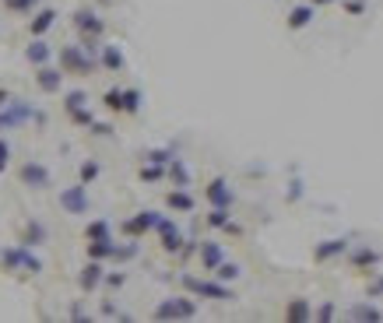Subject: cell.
<instances>
[{
	"instance_id": "19",
	"label": "cell",
	"mask_w": 383,
	"mask_h": 323,
	"mask_svg": "<svg viewBox=\"0 0 383 323\" xmlns=\"http://www.w3.org/2000/svg\"><path fill=\"white\" fill-rule=\"evenodd\" d=\"M222 260H225L222 243H200V267H204V271H218Z\"/></svg>"
},
{
	"instance_id": "39",
	"label": "cell",
	"mask_w": 383,
	"mask_h": 323,
	"mask_svg": "<svg viewBox=\"0 0 383 323\" xmlns=\"http://www.w3.org/2000/svg\"><path fill=\"white\" fill-rule=\"evenodd\" d=\"M345 11H348L351 18H359V14H366V0H345Z\"/></svg>"
},
{
	"instance_id": "6",
	"label": "cell",
	"mask_w": 383,
	"mask_h": 323,
	"mask_svg": "<svg viewBox=\"0 0 383 323\" xmlns=\"http://www.w3.org/2000/svg\"><path fill=\"white\" fill-rule=\"evenodd\" d=\"M71 21H74V28L81 32V39H99V36L106 32V21H102L92 8H78Z\"/></svg>"
},
{
	"instance_id": "38",
	"label": "cell",
	"mask_w": 383,
	"mask_h": 323,
	"mask_svg": "<svg viewBox=\"0 0 383 323\" xmlns=\"http://www.w3.org/2000/svg\"><path fill=\"white\" fill-rule=\"evenodd\" d=\"M176 155H172V148H155V152H148L144 155V162H159V165H169Z\"/></svg>"
},
{
	"instance_id": "13",
	"label": "cell",
	"mask_w": 383,
	"mask_h": 323,
	"mask_svg": "<svg viewBox=\"0 0 383 323\" xmlns=\"http://www.w3.org/2000/svg\"><path fill=\"white\" fill-rule=\"evenodd\" d=\"M348 263H351V271H362V274H369V271H376L380 253H376L373 246H356V250L348 253Z\"/></svg>"
},
{
	"instance_id": "41",
	"label": "cell",
	"mask_w": 383,
	"mask_h": 323,
	"mask_svg": "<svg viewBox=\"0 0 383 323\" xmlns=\"http://www.w3.org/2000/svg\"><path fill=\"white\" fill-rule=\"evenodd\" d=\"M313 320H334V302H323V306L313 313Z\"/></svg>"
},
{
	"instance_id": "27",
	"label": "cell",
	"mask_w": 383,
	"mask_h": 323,
	"mask_svg": "<svg viewBox=\"0 0 383 323\" xmlns=\"http://www.w3.org/2000/svg\"><path fill=\"white\" fill-rule=\"evenodd\" d=\"M348 316L366 323V320H380L383 313H380V306H373V302H359V306H351V309H348Z\"/></svg>"
},
{
	"instance_id": "18",
	"label": "cell",
	"mask_w": 383,
	"mask_h": 323,
	"mask_svg": "<svg viewBox=\"0 0 383 323\" xmlns=\"http://www.w3.org/2000/svg\"><path fill=\"white\" fill-rule=\"evenodd\" d=\"M313 18H316V4H296V8H292V11H288L285 25L292 28V32H299V28L313 25Z\"/></svg>"
},
{
	"instance_id": "45",
	"label": "cell",
	"mask_w": 383,
	"mask_h": 323,
	"mask_svg": "<svg viewBox=\"0 0 383 323\" xmlns=\"http://www.w3.org/2000/svg\"><path fill=\"white\" fill-rule=\"evenodd\" d=\"M303 197V183L296 180V183H292V190H288V200H299Z\"/></svg>"
},
{
	"instance_id": "31",
	"label": "cell",
	"mask_w": 383,
	"mask_h": 323,
	"mask_svg": "<svg viewBox=\"0 0 383 323\" xmlns=\"http://www.w3.org/2000/svg\"><path fill=\"white\" fill-rule=\"evenodd\" d=\"M102 102H106L109 112H124V88H109V92L102 95Z\"/></svg>"
},
{
	"instance_id": "40",
	"label": "cell",
	"mask_w": 383,
	"mask_h": 323,
	"mask_svg": "<svg viewBox=\"0 0 383 323\" xmlns=\"http://www.w3.org/2000/svg\"><path fill=\"white\" fill-rule=\"evenodd\" d=\"M366 291H369V299H380V296H383V274H376V278L369 281Z\"/></svg>"
},
{
	"instance_id": "49",
	"label": "cell",
	"mask_w": 383,
	"mask_h": 323,
	"mask_svg": "<svg viewBox=\"0 0 383 323\" xmlns=\"http://www.w3.org/2000/svg\"><path fill=\"white\" fill-rule=\"evenodd\" d=\"M99 4H102V8H109V4H116V0H99Z\"/></svg>"
},
{
	"instance_id": "8",
	"label": "cell",
	"mask_w": 383,
	"mask_h": 323,
	"mask_svg": "<svg viewBox=\"0 0 383 323\" xmlns=\"http://www.w3.org/2000/svg\"><path fill=\"white\" fill-rule=\"evenodd\" d=\"M18 176H21V183L32 187V190H49V187H53V172H49L43 162H25V165L18 169Z\"/></svg>"
},
{
	"instance_id": "28",
	"label": "cell",
	"mask_w": 383,
	"mask_h": 323,
	"mask_svg": "<svg viewBox=\"0 0 383 323\" xmlns=\"http://www.w3.org/2000/svg\"><path fill=\"white\" fill-rule=\"evenodd\" d=\"M141 106H144V95L137 92V88H124V112H141Z\"/></svg>"
},
{
	"instance_id": "35",
	"label": "cell",
	"mask_w": 383,
	"mask_h": 323,
	"mask_svg": "<svg viewBox=\"0 0 383 323\" xmlns=\"http://www.w3.org/2000/svg\"><path fill=\"white\" fill-rule=\"evenodd\" d=\"M81 106H88V95L81 92V88H78V92H67V95H64V109H67V112H74V109H81Z\"/></svg>"
},
{
	"instance_id": "30",
	"label": "cell",
	"mask_w": 383,
	"mask_h": 323,
	"mask_svg": "<svg viewBox=\"0 0 383 323\" xmlns=\"http://www.w3.org/2000/svg\"><path fill=\"white\" fill-rule=\"evenodd\" d=\"M39 8V0H4V11L11 14H32Z\"/></svg>"
},
{
	"instance_id": "44",
	"label": "cell",
	"mask_w": 383,
	"mask_h": 323,
	"mask_svg": "<svg viewBox=\"0 0 383 323\" xmlns=\"http://www.w3.org/2000/svg\"><path fill=\"white\" fill-rule=\"evenodd\" d=\"M124 281H127V274H106V285L109 288H124Z\"/></svg>"
},
{
	"instance_id": "24",
	"label": "cell",
	"mask_w": 383,
	"mask_h": 323,
	"mask_svg": "<svg viewBox=\"0 0 383 323\" xmlns=\"http://www.w3.org/2000/svg\"><path fill=\"white\" fill-rule=\"evenodd\" d=\"M165 176L172 180V187H190V169H187L183 158H172L169 169H165Z\"/></svg>"
},
{
	"instance_id": "16",
	"label": "cell",
	"mask_w": 383,
	"mask_h": 323,
	"mask_svg": "<svg viewBox=\"0 0 383 323\" xmlns=\"http://www.w3.org/2000/svg\"><path fill=\"white\" fill-rule=\"evenodd\" d=\"M25 60L32 64V67H46V64L53 60V46H46V43H43V36H36L32 43L25 46Z\"/></svg>"
},
{
	"instance_id": "43",
	"label": "cell",
	"mask_w": 383,
	"mask_h": 323,
	"mask_svg": "<svg viewBox=\"0 0 383 323\" xmlns=\"http://www.w3.org/2000/svg\"><path fill=\"white\" fill-rule=\"evenodd\" d=\"M88 130H92L95 137H109V134H113V127H109V123H92Z\"/></svg>"
},
{
	"instance_id": "2",
	"label": "cell",
	"mask_w": 383,
	"mask_h": 323,
	"mask_svg": "<svg viewBox=\"0 0 383 323\" xmlns=\"http://www.w3.org/2000/svg\"><path fill=\"white\" fill-rule=\"evenodd\" d=\"M183 288L197 299H215V302H232L235 299V291L225 281H208V278H194V274H183Z\"/></svg>"
},
{
	"instance_id": "23",
	"label": "cell",
	"mask_w": 383,
	"mask_h": 323,
	"mask_svg": "<svg viewBox=\"0 0 383 323\" xmlns=\"http://www.w3.org/2000/svg\"><path fill=\"white\" fill-rule=\"evenodd\" d=\"M84 239L88 243H99V239H113V225L106 218H95V222H88L84 225Z\"/></svg>"
},
{
	"instance_id": "14",
	"label": "cell",
	"mask_w": 383,
	"mask_h": 323,
	"mask_svg": "<svg viewBox=\"0 0 383 323\" xmlns=\"http://www.w3.org/2000/svg\"><path fill=\"white\" fill-rule=\"evenodd\" d=\"M165 208H169V211H176V215H190V211L197 208V200L190 197V190H187V187H176V190H169V193H165Z\"/></svg>"
},
{
	"instance_id": "3",
	"label": "cell",
	"mask_w": 383,
	"mask_h": 323,
	"mask_svg": "<svg viewBox=\"0 0 383 323\" xmlns=\"http://www.w3.org/2000/svg\"><path fill=\"white\" fill-rule=\"evenodd\" d=\"M60 67H64V74L88 77V74L99 67V60H95V56L88 53L84 46H60Z\"/></svg>"
},
{
	"instance_id": "36",
	"label": "cell",
	"mask_w": 383,
	"mask_h": 323,
	"mask_svg": "<svg viewBox=\"0 0 383 323\" xmlns=\"http://www.w3.org/2000/svg\"><path fill=\"white\" fill-rule=\"evenodd\" d=\"M137 253H141V243H124V246H116L113 260H134Z\"/></svg>"
},
{
	"instance_id": "42",
	"label": "cell",
	"mask_w": 383,
	"mask_h": 323,
	"mask_svg": "<svg viewBox=\"0 0 383 323\" xmlns=\"http://www.w3.org/2000/svg\"><path fill=\"white\" fill-rule=\"evenodd\" d=\"M8 162H11V144H8V141H0V172L8 169Z\"/></svg>"
},
{
	"instance_id": "10",
	"label": "cell",
	"mask_w": 383,
	"mask_h": 323,
	"mask_svg": "<svg viewBox=\"0 0 383 323\" xmlns=\"http://www.w3.org/2000/svg\"><path fill=\"white\" fill-rule=\"evenodd\" d=\"M159 239H162V250L165 253H180L183 250V232H180V225H176L172 218H165L162 215V222H159Z\"/></svg>"
},
{
	"instance_id": "26",
	"label": "cell",
	"mask_w": 383,
	"mask_h": 323,
	"mask_svg": "<svg viewBox=\"0 0 383 323\" xmlns=\"http://www.w3.org/2000/svg\"><path fill=\"white\" fill-rule=\"evenodd\" d=\"M116 253L113 239H99V243H88V260H109Z\"/></svg>"
},
{
	"instance_id": "29",
	"label": "cell",
	"mask_w": 383,
	"mask_h": 323,
	"mask_svg": "<svg viewBox=\"0 0 383 323\" xmlns=\"http://www.w3.org/2000/svg\"><path fill=\"white\" fill-rule=\"evenodd\" d=\"M165 169H169V165H159V162H144V165H141V180H144V183H159L162 176H165Z\"/></svg>"
},
{
	"instance_id": "5",
	"label": "cell",
	"mask_w": 383,
	"mask_h": 323,
	"mask_svg": "<svg viewBox=\"0 0 383 323\" xmlns=\"http://www.w3.org/2000/svg\"><path fill=\"white\" fill-rule=\"evenodd\" d=\"M197 316V302L190 296H176V299H162L155 306V320H194Z\"/></svg>"
},
{
	"instance_id": "1",
	"label": "cell",
	"mask_w": 383,
	"mask_h": 323,
	"mask_svg": "<svg viewBox=\"0 0 383 323\" xmlns=\"http://www.w3.org/2000/svg\"><path fill=\"white\" fill-rule=\"evenodd\" d=\"M0 267L4 271H25V274H39L43 271V260L32 253V246H8L0 250Z\"/></svg>"
},
{
	"instance_id": "9",
	"label": "cell",
	"mask_w": 383,
	"mask_h": 323,
	"mask_svg": "<svg viewBox=\"0 0 383 323\" xmlns=\"http://www.w3.org/2000/svg\"><path fill=\"white\" fill-rule=\"evenodd\" d=\"M60 208L67 215H88V183H78V187L60 190Z\"/></svg>"
},
{
	"instance_id": "17",
	"label": "cell",
	"mask_w": 383,
	"mask_h": 323,
	"mask_svg": "<svg viewBox=\"0 0 383 323\" xmlns=\"http://www.w3.org/2000/svg\"><path fill=\"white\" fill-rule=\"evenodd\" d=\"M106 281V271H102V260H88L84 263V271L78 274V285L84 288V291H95L99 285Z\"/></svg>"
},
{
	"instance_id": "4",
	"label": "cell",
	"mask_w": 383,
	"mask_h": 323,
	"mask_svg": "<svg viewBox=\"0 0 383 323\" xmlns=\"http://www.w3.org/2000/svg\"><path fill=\"white\" fill-rule=\"evenodd\" d=\"M28 120H39L43 123V112H36L28 102H8L4 109H0V134L4 130H14V127H21V123H28Z\"/></svg>"
},
{
	"instance_id": "25",
	"label": "cell",
	"mask_w": 383,
	"mask_h": 323,
	"mask_svg": "<svg viewBox=\"0 0 383 323\" xmlns=\"http://www.w3.org/2000/svg\"><path fill=\"white\" fill-rule=\"evenodd\" d=\"M21 243H25V246H39V243H46V225H43L39 218L25 222V236H21Z\"/></svg>"
},
{
	"instance_id": "37",
	"label": "cell",
	"mask_w": 383,
	"mask_h": 323,
	"mask_svg": "<svg viewBox=\"0 0 383 323\" xmlns=\"http://www.w3.org/2000/svg\"><path fill=\"white\" fill-rule=\"evenodd\" d=\"M71 120H74L78 127H92V123H95V116H92V109H88V106H81V109L71 112Z\"/></svg>"
},
{
	"instance_id": "7",
	"label": "cell",
	"mask_w": 383,
	"mask_h": 323,
	"mask_svg": "<svg viewBox=\"0 0 383 323\" xmlns=\"http://www.w3.org/2000/svg\"><path fill=\"white\" fill-rule=\"evenodd\" d=\"M159 222H162V215H159V211H137L134 218H127V222H124V236L141 239V236H148V232H155V228H159Z\"/></svg>"
},
{
	"instance_id": "20",
	"label": "cell",
	"mask_w": 383,
	"mask_h": 323,
	"mask_svg": "<svg viewBox=\"0 0 383 323\" xmlns=\"http://www.w3.org/2000/svg\"><path fill=\"white\" fill-rule=\"evenodd\" d=\"M53 25H56V11H53V8H39V11L32 14V25H28V28H32V39H36V36H46Z\"/></svg>"
},
{
	"instance_id": "47",
	"label": "cell",
	"mask_w": 383,
	"mask_h": 323,
	"mask_svg": "<svg viewBox=\"0 0 383 323\" xmlns=\"http://www.w3.org/2000/svg\"><path fill=\"white\" fill-rule=\"evenodd\" d=\"M84 316H88V313H84L81 306H74V309H71V320H84Z\"/></svg>"
},
{
	"instance_id": "33",
	"label": "cell",
	"mask_w": 383,
	"mask_h": 323,
	"mask_svg": "<svg viewBox=\"0 0 383 323\" xmlns=\"http://www.w3.org/2000/svg\"><path fill=\"white\" fill-rule=\"evenodd\" d=\"M215 274H218V281H235V278H240V263H232V260H222Z\"/></svg>"
},
{
	"instance_id": "48",
	"label": "cell",
	"mask_w": 383,
	"mask_h": 323,
	"mask_svg": "<svg viewBox=\"0 0 383 323\" xmlns=\"http://www.w3.org/2000/svg\"><path fill=\"white\" fill-rule=\"evenodd\" d=\"M310 4H316V8H327V4H334V0H310Z\"/></svg>"
},
{
	"instance_id": "32",
	"label": "cell",
	"mask_w": 383,
	"mask_h": 323,
	"mask_svg": "<svg viewBox=\"0 0 383 323\" xmlns=\"http://www.w3.org/2000/svg\"><path fill=\"white\" fill-rule=\"evenodd\" d=\"M99 172H102V169H99V162H81L78 180H81V183H95V180H99Z\"/></svg>"
},
{
	"instance_id": "46",
	"label": "cell",
	"mask_w": 383,
	"mask_h": 323,
	"mask_svg": "<svg viewBox=\"0 0 383 323\" xmlns=\"http://www.w3.org/2000/svg\"><path fill=\"white\" fill-rule=\"evenodd\" d=\"M11 102V92H8V88H0V109H4Z\"/></svg>"
},
{
	"instance_id": "34",
	"label": "cell",
	"mask_w": 383,
	"mask_h": 323,
	"mask_svg": "<svg viewBox=\"0 0 383 323\" xmlns=\"http://www.w3.org/2000/svg\"><path fill=\"white\" fill-rule=\"evenodd\" d=\"M229 222H232L229 208H211V211H208V225H211V228H225Z\"/></svg>"
},
{
	"instance_id": "11",
	"label": "cell",
	"mask_w": 383,
	"mask_h": 323,
	"mask_svg": "<svg viewBox=\"0 0 383 323\" xmlns=\"http://www.w3.org/2000/svg\"><path fill=\"white\" fill-rule=\"evenodd\" d=\"M204 197H208L211 208H232L235 204V193L229 187V180H222V176H215V180L208 183V190H204Z\"/></svg>"
},
{
	"instance_id": "15",
	"label": "cell",
	"mask_w": 383,
	"mask_h": 323,
	"mask_svg": "<svg viewBox=\"0 0 383 323\" xmlns=\"http://www.w3.org/2000/svg\"><path fill=\"white\" fill-rule=\"evenodd\" d=\"M348 239L341 236V239H323V243H316L313 246V260L316 263H327V260H334V256H341V253H348Z\"/></svg>"
},
{
	"instance_id": "22",
	"label": "cell",
	"mask_w": 383,
	"mask_h": 323,
	"mask_svg": "<svg viewBox=\"0 0 383 323\" xmlns=\"http://www.w3.org/2000/svg\"><path fill=\"white\" fill-rule=\"evenodd\" d=\"M285 320H288V323H306V320H313L310 302H306V299H292V302L285 306Z\"/></svg>"
},
{
	"instance_id": "12",
	"label": "cell",
	"mask_w": 383,
	"mask_h": 323,
	"mask_svg": "<svg viewBox=\"0 0 383 323\" xmlns=\"http://www.w3.org/2000/svg\"><path fill=\"white\" fill-rule=\"evenodd\" d=\"M36 84H39V92H46V95H56L64 88V67H39L36 71Z\"/></svg>"
},
{
	"instance_id": "21",
	"label": "cell",
	"mask_w": 383,
	"mask_h": 323,
	"mask_svg": "<svg viewBox=\"0 0 383 323\" xmlns=\"http://www.w3.org/2000/svg\"><path fill=\"white\" fill-rule=\"evenodd\" d=\"M99 64H102L106 71H113V74H116V71H124V64H127V60H124V49H120V46H102Z\"/></svg>"
}]
</instances>
